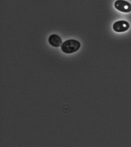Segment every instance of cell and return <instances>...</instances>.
I'll return each instance as SVG.
<instances>
[{"label":"cell","mask_w":131,"mask_h":147,"mask_svg":"<svg viewBox=\"0 0 131 147\" xmlns=\"http://www.w3.org/2000/svg\"><path fill=\"white\" fill-rule=\"evenodd\" d=\"M130 25L126 20H121L116 22L113 26V28L117 32H123L126 31L130 28Z\"/></svg>","instance_id":"3957f363"},{"label":"cell","mask_w":131,"mask_h":147,"mask_svg":"<svg viewBox=\"0 0 131 147\" xmlns=\"http://www.w3.org/2000/svg\"><path fill=\"white\" fill-rule=\"evenodd\" d=\"M49 42L50 45L53 47H58L61 46L62 42L61 37L59 35L53 34L49 37Z\"/></svg>","instance_id":"277c9868"},{"label":"cell","mask_w":131,"mask_h":147,"mask_svg":"<svg viewBox=\"0 0 131 147\" xmlns=\"http://www.w3.org/2000/svg\"><path fill=\"white\" fill-rule=\"evenodd\" d=\"M81 44L78 41L70 39L66 41L61 44V51L67 54H70L78 51L80 48Z\"/></svg>","instance_id":"6da1fadb"},{"label":"cell","mask_w":131,"mask_h":147,"mask_svg":"<svg viewBox=\"0 0 131 147\" xmlns=\"http://www.w3.org/2000/svg\"><path fill=\"white\" fill-rule=\"evenodd\" d=\"M114 6L118 11L124 13H129L131 11V4L125 0H117Z\"/></svg>","instance_id":"7a4b0ae2"}]
</instances>
